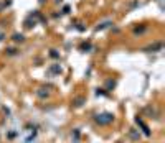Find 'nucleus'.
<instances>
[{
    "mask_svg": "<svg viewBox=\"0 0 165 143\" xmlns=\"http://www.w3.org/2000/svg\"><path fill=\"white\" fill-rule=\"evenodd\" d=\"M96 123H99V125H109V123L114 120V115L109 114V112H104V114H98L94 117Z\"/></svg>",
    "mask_w": 165,
    "mask_h": 143,
    "instance_id": "obj_1",
    "label": "nucleus"
},
{
    "mask_svg": "<svg viewBox=\"0 0 165 143\" xmlns=\"http://www.w3.org/2000/svg\"><path fill=\"white\" fill-rule=\"evenodd\" d=\"M107 25H111V23H109V21H104V23H101V25H99L96 30H103V28H106Z\"/></svg>",
    "mask_w": 165,
    "mask_h": 143,
    "instance_id": "obj_2",
    "label": "nucleus"
},
{
    "mask_svg": "<svg viewBox=\"0 0 165 143\" xmlns=\"http://www.w3.org/2000/svg\"><path fill=\"white\" fill-rule=\"evenodd\" d=\"M13 40H15V41H23V36H22V35H15Z\"/></svg>",
    "mask_w": 165,
    "mask_h": 143,
    "instance_id": "obj_3",
    "label": "nucleus"
},
{
    "mask_svg": "<svg viewBox=\"0 0 165 143\" xmlns=\"http://www.w3.org/2000/svg\"><path fill=\"white\" fill-rule=\"evenodd\" d=\"M0 40H2V35H0Z\"/></svg>",
    "mask_w": 165,
    "mask_h": 143,
    "instance_id": "obj_4",
    "label": "nucleus"
}]
</instances>
